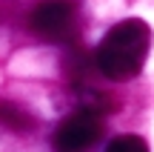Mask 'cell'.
<instances>
[{
	"label": "cell",
	"instance_id": "6da1fadb",
	"mask_svg": "<svg viewBox=\"0 0 154 152\" xmlns=\"http://www.w3.org/2000/svg\"><path fill=\"white\" fill-rule=\"evenodd\" d=\"M151 49V26L140 17L120 20L103 34L94 49L100 78L106 80H131L143 72Z\"/></svg>",
	"mask_w": 154,
	"mask_h": 152
},
{
	"label": "cell",
	"instance_id": "7a4b0ae2",
	"mask_svg": "<svg viewBox=\"0 0 154 152\" xmlns=\"http://www.w3.org/2000/svg\"><path fill=\"white\" fill-rule=\"evenodd\" d=\"M26 26L40 40L77 46V37H80V3L77 0H37L29 11Z\"/></svg>",
	"mask_w": 154,
	"mask_h": 152
},
{
	"label": "cell",
	"instance_id": "3957f363",
	"mask_svg": "<svg viewBox=\"0 0 154 152\" xmlns=\"http://www.w3.org/2000/svg\"><path fill=\"white\" fill-rule=\"evenodd\" d=\"M103 112L83 106L60 121L51 135V152H91L103 138Z\"/></svg>",
	"mask_w": 154,
	"mask_h": 152
},
{
	"label": "cell",
	"instance_id": "277c9868",
	"mask_svg": "<svg viewBox=\"0 0 154 152\" xmlns=\"http://www.w3.org/2000/svg\"><path fill=\"white\" fill-rule=\"evenodd\" d=\"M0 126L14 132H29L34 126V115L14 101H0Z\"/></svg>",
	"mask_w": 154,
	"mask_h": 152
},
{
	"label": "cell",
	"instance_id": "5b68a950",
	"mask_svg": "<svg viewBox=\"0 0 154 152\" xmlns=\"http://www.w3.org/2000/svg\"><path fill=\"white\" fill-rule=\"evenodd\" d=\"M103 152H149V144L140 135H117L114 141H109Z\"/></svg>",
	"mask_w": 154,
	"mask_h": 152
}]
</instances>
